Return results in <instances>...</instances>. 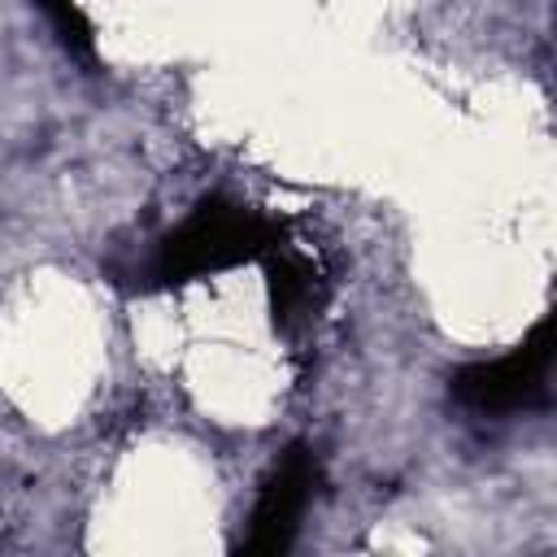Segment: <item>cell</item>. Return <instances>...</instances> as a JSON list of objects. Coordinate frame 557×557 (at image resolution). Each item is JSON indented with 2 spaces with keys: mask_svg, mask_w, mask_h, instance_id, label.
<instances>
[{
  "mask_svg": "<svg viewBox=\"0 0 557 557\" xmlns=\"http://www.w3.org/2000/svg\"><path fill=\"white\" fill-rule=\"evenodd\" d=\"M553 370V322L540 318L522 344H513L505 357L470 361L448 383L453 396L474 413H513L544 396Z\"/></svg>",
  "mask_w": 557,
  "mask_h": 557,
  "instance_id": "7a4b0ae2",
  "label": "cell"
},
{
  "mask_svg": "<svg viewBox=\"0 0 557 557\" xmlns=\"http://www.w3.org/2000/svg\"><path fill=\"white\" fill-rule=\"evenodd\" d=\"M39 9L48 17V26L57 30L61 48L70 57H78L83 65H96V35H91V22L78 9V0H39Z\"/></svg>",
  "mask_w": 557,
  "mask_h": 557,
  "instance_id": "277c9868",
  "label": "cell"
},
{
  "mask_svg": "<svg viewBox=\"0 0 557 557\" xmlns=\"http://www.w3.org/2000/svg\"><path fill=\"white\" fill-rule=\"evenodd\" d=\"M274 244H278V226L265 213L209 196L161 239L152 274L157 283L170 287V283H187V278H205V274L257 261Z\"/></svg>",
  "mask_w": 557,
  "mask_h": 557,
  "instance_id": "6da1fadb",
  "label": "cell"
},
{
  "mask_svg": "<svg viewBox=\"0 0 557 557\" xmlns=\"http://www.w3.org/2000/svg\"><path fill=\"white\" fill-rule=\"evenodd\" d=\"M270 300H274V322H296L305 318L309 300H313V278L305 270V261H278L270 274Z\"/></svg>",
  "mask_w": 557,
  "mask_h": 557,
  "instance_id": "5b68a950",
  "label": "cell"
},
{
  "mask_svg": "<svg viewBox=\"0 0 557 557\" xmlns=\"http://www.w3.org/2000/svg\"><path fill=\"white\" fill-rule=\"evenodd\" d=\"M318 457L305 448V444H292L274 470L265 474L261 492H257V505L248 513V531L239 540L244 553L252 557H274L283 548H292L296 531H300V518L313 500V487H318Z\"/></svg>",
  "mask_w": 557,
  "mask_h": 557,
  "instance_id": "3957f363",
  "label": "cell"
}]
</instances>
